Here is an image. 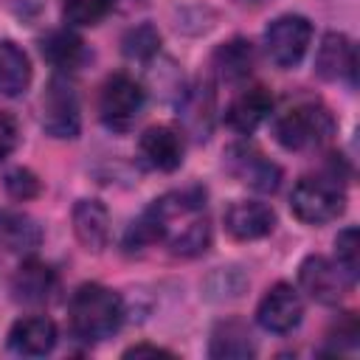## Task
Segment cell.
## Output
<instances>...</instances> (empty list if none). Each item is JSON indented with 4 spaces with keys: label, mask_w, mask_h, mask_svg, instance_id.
<instances>
[{
    "label": "cell",
    "mask_w": 360,
    "mask_h": 360,
    "mask_svg": "<svg viewBox=\"0 0 360 360\" xmlns=\"http://www.w3.org/2000/svg\"><path fill=\"white\" fill-rule=\"evenodd\" d=\"M163 242L174 256H200L211 245V222L205 211V191L200 186L177 188L158 197L127 231V248Z\"/></svg>",
    "instance_id": "1"
},
{
    "label": "cell",
    "mask_w": 360,
    "mask_h": 360,
    "mask_svg": "<svg viewBox=\"0 0 360 360\" xmlns=\"http://www.w3.org/2000/svg\"><path fill=\"white\" fill-rule=\"evenodd\" d=\"M70 332L84 343H98L112 338L124 323V301L115 290L87 281L76 287L68 304Z\"/></svg>",
    "instance_id": "2"
},
{
    "label": "cell",
    "mask_w": 360,
    "mask_h": 360,
    "mask_svg": "<svg viewBox=\"0 0 360 360\" xmlns=\"http://www.w3.org/2000/svg\"><path fill=\"white\" fill-rule=\"evenodd\" d=\"M276 141L290 152L321 149L335 135V118L329 107L315 98H301L276 115Z\"/></svg>",
    "instance_id": "3"
},
{
    "label": "cell",
    "mask_w": 360,
    "mask_h": 360,
    "mask_svg": "<svg viewBox=\"0 0 360 360\" xmlns=\"http://www.w3.org/2000/svg\"><path fill=\"white\" fill-rule=\"evenodd\" d=\"M292 214L307 225H323L343 214L346 191L338 177H301L290 194Z\"/></svg>",
    "instance_id": "4"
},
{
    "label": "cell",
    "mask_w": 360,
    "mask_h": 360,
    "mask_svg": "<svg viewBox=\"0 0 360 360\" xmlns=\"http://www.w3.org/2000/svg\"><path fill=\"white\" fill-rule=\"evenodd\" d=\"M354 276L338 262V259H329V256H321V253H312L301 262L298 267V284L301 290L318 301V304H338L343 301L352 290H354Z\"/></svg>",
    "instance_id": "5"
},
{
    "label": "cell",
    "mask_w": 360,
    "mask_h": 360,
    "mask_svg": "<svg viewBox=\"0 0 360 360\" xmlns=\"http://www.w3.org/2000/svg\"><path fill=\"white\" fill-rule=\"evenodd\" d=\"M146 104V90L127 73H112L98 93V115L110 129H129Z\"/></svg>",
    "instance_id": "6"
},
{
    "label": "cell",
    "mask_w": 360,
    "mask_h": 360,
    "mask_svg": "<svg viewBox=\"0 0 360 360\" xmlns=\"http://www.w3.org/2000/svg\"><path fill=\"white\" fill-rule=\"evenodd\" d=\"M312 42V22L301 14H281L264 28V51L276 68H295Z\"/></svg>",
    "instance_id": "7"
},
{
    "label": "cell",
    "mask_w": 360,
    "mask_h": 360,
    "mask_svg": "<svg viewBox=\"0 0 360 360\" xmlns=\"http://www.w3.org/2000/svg\"><path fill=\"white\" fill-rule=\"evenodd\" d=\"M42 127L53 138H76L82 129V110L76 87L68 76H51L42 93Z\"/></svg>",
    "instance_id": "8"
},
{
    "label": "cell",
    "mask_w": 360,
    "mask_h": 360,
    "mask_svg": "<svg viewBox=\"0 0 360 360\" xmlns=\"http://www.w3.org/2000/svg\"><path fill=\"white\" fill-rule=\"evenodd\" d=\"M225 169L245 186L262 194H273L281 183V169L250 143H231L225 149Z\"/></svg>",
    "instance_id": "9"
},
{
    "label": "cell",
    "mask_w": 360,
    "mask_h": 360,
    "mask_svg": "<svg viewBox=\"0 0 360 360\" xmlns=\"http://www.w3.org/2000/svg\"><path fill=\"white\" fill-rule=\"evenodd\" d=\"M301 315H304V301L298 295V290L292 284H273L259 307H256V321L264 332H273V335H287L292 332L298 323H301Z\"/></svg>",
    "instance_id": "10"
},
{
    "label": "cell",
    "mask_w": 360,
    "mask_h": 360,
    "mask_svg": "<svg viewBox=\"0 0 360 360\" xmlns=\"http://www.w3.org/2000/svg\"><path fill=\"white\" fill-rule=\"evenodd\" d=\"M222 222H225V231L233 239L250 242V239H262V236L273 233L276 211L267 202H259V200H236L225 208Z\"/></svg>",
    "instance_id": "11"
},
{
    "label": "cell",
    "mask_w": 360,
    "mask_h": 360,
    "mask_svg": "<svg viewBox=\"0 0 360 360\" xmlns=\"http://www.w3.org/2000/svg\"><path fill=\"white\" fill-rule=\"evenodd\" d=\"M315 73L326 82H340L346 79L349 84H354L357 76V51L352 45V39L346 34L329 31L315 53Z\"/></svg>",
    "instance_id": "12"
},
{
    "label": "cell",
    "mask_w": 360,
    "mask_h": 360,
    "mask_svg": "<svg viewBox=\"0 0 360 360\" xmlns=\"http://www.w3.org/2000/svg\"><path fill=\"white\" fill-rule=\"evenodd\" d=\"M270 112H273L270 90L262 84H250L231 98V104L225 110V124L239 135H250L270 118Z\"/></svg>",
    "instance_id": "13"
},
{
    "label": "cell",
    "mask_w": 360,
    "mask_h": 360,
    "mask_svg": "<svg viewBox=\"0 0 360 360\" xmlns=\"http://www.w3.org/2000/svg\"><path fill=\"white\" fill-rule=\"evenodd\" d=\"M138 152H141V158H143L146 166H152L158 172H174L183 163L186 143H183L180 129L166 127V124H158V127H149L141 135Z\"/></svg>",
    "instance_id": "14"
},
{
    "label": "cell",
    "mask_w": 360,
    "mask_h": 360,
    "mask_svg": "<svg viewBox=\"0 0 360 360\" xmlns=\"http://www.w3.org/2000/svg\"><path fill=\"white\" fill-rule=\"evenodd\" d=\"M56 346V323L45 315H28L8 329V349L22 357H42Z\"/></svg>",
    "instance_id": "15"
},
{
    "label": "cell",
    "mask_w": 360,
    "mask_h": 360,
    "mask_svg": "<svg viewBox=\"0 0 360 360\" xmlns=\"http://www.w3.org/2000/svg\"><path fill=\"white\" fill-rule=\"evenodd\" d=\"M177 110L183 118V127L197 141H205L214 124V87L211 82H197L188 90H180Z\"/></svg>",
    "instance_id": "16"
},
{
    "label": "cell",
    "mask_w": 360,
    "mask_h": 360,
    "mask_svg": "<svg viewBox=\"0 0 360 360\" xmlns=\"http://www.w3.org/2000/svg\"><path fill=\"white\" fill-rule=\"evenodd\" d=\"M42 245V228L17 208H0V248L17 256H34Z\"/></svg>",
    "instance_id": "17"
},
{
    "label": "cell",
    "mask_w": 360,
    "mask_h": 360,
    "mask_svg": "<svg viewBox=\"0 0 360 360\" xmlns=\"http://www.w3.org/2000/svg\"><path fill=\"white\" fill-rule=\"evenodd\" d=\"M73 233L84 250H104L110 242V211L98 200H79L73 205Z\"/></svg>",
    "instance_id": "18"
},
{
    "label": "cell",
    "mask_w": 360,
    "mask_h": 360,
    "mask_svg": "<svg viewBox=\"0 0 360 360\" xmlns=\"http://www.w3.org/2000/svg\"><path fill=\"white\" fill-rule=\"evenodd\" d=\"M53 290H56V273L37 259H25L11 276V292L22 304H42L51 298Z\"/></svg>",
    "instance_id": "19"
},
{
    "label": "cell",
    "mask_w": 360,
    "mask_h": 360,
    "mask_svg": "<svg viewBox=\"0 0 360 360\" xmlns=\"http://www.w3.org/2000/svg\"><path fill=\"white\" fill-rule=\"evenodd\" d=\"M39 51H42V56H45L59 73H70V70L82 68L84 59H87L84 39H82L76 31H70V28L51 31V34L39 42Z\"/></svg>",
    "instance_id": "20"
},
{
    "label": "cell",
    "mask_w": 360,
    "mask_h": 360,
    "mask_svg": "<svg viewBox=\"0 0 360 360\" xmlns=\"http://www.w3.org/2000/svg\"><path fill=\"white\" fill-rule=\"evenodd\" d=\"M214 70L222 82L228 84H239L250 76L253 65H256V53H253V45L242 37H233L228 42H222L217 51H214Z\"/></svg>",
    "instance_id": "21"
},
{
    "label": "cell",
    "mask_w": 360,
    "mask_h": 360,
    "mask_svg": "<svg viewBox=\"0 0 360 360\" xmlns=\"http://www.w3.org/2000/svg\"><path fill=\"white\" fill-rule=\"evenodd\" d=\"M28 84H31V62L25 51L11 39H0V96L14 98L25 93Z\"/></svg>",
    "instance_id": "22"
},
{
    "label": "cell",
    "mask_w": 360,
    "mask_h": 360,
    "mask_svg": "<svg viewBox=\"0 0 360 360\" xmlns=\"http://www.w3.org/2000/svg\"><path fill=\"white\" fill-rule=\"evenodd\" d=\"M208 354L217 357V360H225V357H253L256 346L250 340L248 326L242 321H236V318H228V321L217 323V329L211 335Z\"/></svg>",
    "instance_id": "23"
},
{
    "label": "cell",
    "mask_w": 360,
    "mask_h": 360,
    "mask_svg": "<svg viewBox=\"0 0 360 360\" xmlns=\"http://www.w3.org/2000/svg\"><path fill=\"white\" fill-rule=\"evenodd\" d=\"M121 45H124V53H127L129 59L149 62V59H155L158 51H160V34H158L155 25L141 22V25H135V28H129V31L124 34V42H121Z\"/></svg>",
    "instance_id": "24"
},
{
    "label": "cell",
    "mask_w": 360,
    "mask_h": 360,
    "mask_svg": "<svg viewBox=\"0 0 360 360\" xmlns=\"http://www.w3.org/2000/svg\"><path fill=\"white\" fill-rule=\"evenodd\" d=\"M112 8L115 0H62V17L70 25H98Z\"/></svg>",
    "instance_id": "25"
},
{
    "label": "cell",
    "mask_w": 360,
    "mask_h": 360,
    "mask_svg": "<svg viewBox=\"0 0 360 360\" xmlns=\"http://www.w3.org/2000/svg\"><path fill=\"white\" fill-rule=\"evenodd\" d=\"M6 191L14 197V200H34L39 191H42V183L39 177L31 172V169H11L6 174Z\"/></svg>",
    "instance_id": "26"
},
{
    "label": "cell",
    "mask_w": 360,
    "mask_h": 360,
    "mask_svg": "<svg viewBox=\"0 0 360 360\" xmlns=\"http://www.w3.org/2000/svg\"><path fill=\"white\" fill-rule=\"evenodd\" d=\"M357 253H360V245H357V228H343L335 239V259L357 278Z\"/></svg>",
    "instance_id": "27"
},
{
    "label": "cell",
    "mask_w": 360,
    "mask_h": 360,
    "mask_svg": "<svg viewBox=\"0 0 360 360\" xmlns=\"http://www.w3.org/2000/svg\"><path fill=\"white\" fill-rule=\"evenodd\" d=\"M357 338H360V326H357L354 312H343L340 321L335 323V329L329 332V343H332V349H335V352L343 349V346L354 349V346H357Z\"/></svg>",
    "instance_id": "28"
},
{
    "label": "cell",
    "mask_w": 360,
    "mask_h": 360,
    "mask_svg": "<svg viewBox=\"0 0 360 360\" xmlns=\"http://www.w3.org/2000/svg\"><path fill=\"white\" fill-rule=\"evenodd\" d=\"M17 141H20V132H17V121L0 110V163L17 149Z\"/></svg>",
    "instance_id": "29"
},
{
    "label": "cell",
    "mask_w": 360,
    "mask_h": 360,
    "mask_svg": "<svg viewBox=\"0 0 360 360\" xmlns=\"http://www.w3.org/2000/svg\"><path fill=\"white\" fill-rule=\"evenodd\" d=\"M143 354H149V357H174L169 349H160V346H152V343H138V346H129L124 352V357H143Z\"/></svg>",
    "instance_id": "30"
},
{
    "label": "cell",
    "mask_w": 360,
    "mask_h": 360,
    "mask_svg": "<svg viewBox=\"0 0 360 360\" xmlns=\"http://www.w3.org/2000/svg\"><path fill=\"white\" fill-rule=\"evenodd\" d=\"M242 3H264V0H242Z\"/></svg>",
    "instance_id": "31"
}]
</instances>
